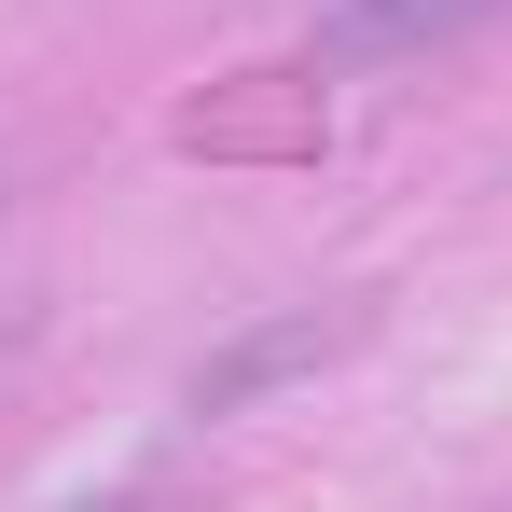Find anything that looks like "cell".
<instances>
[{"label":"cell","mask_w":512,"mask_h":512,"mask_svg":"<svg viewBox=\"0 0 512 512\" xmlns=\"http://www.w3.org/2000/svg\"><path fill=\"white\" fill-rule=\"evenodd\" d=\"M84 512H139V499H84Z\"/></svg>","instance_id":"obj_2"},{"label":"cell","mask_w":512,"mask_h":512,"mask_svg":"<svg viewBox=\"0 0 512 512\" xmlns=\"http://www.w3.org/2000/svg\"><path fill=\"white\" fill-rule=\"evenodd\" d=\"M512 0H333V56H429V42H457V28H485Z\"/></svg>","instance_id":"obj_1"}]
</instances>
